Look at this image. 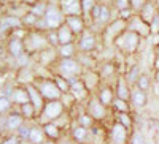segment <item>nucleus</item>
Masks as SVG:
<instances>
[{
	"mask_svg": "<svg viewBox=\"0 0 159 144\" xmlns=\"http://www.w3.org/2000/svg\"><path fill=\"white\" fill-rule=\"evenodd\" d=\"M143 38L130 30H126L121 36L115 41V49L121 57L127 59V57H134L139 54V51L142 48Z\"/></svg>",
	"mask_w": 159,
	"mask_h": 144,
	"instance_id": "f257e3e1",
	"label": "nucleus"
},
{
	"mask_svg": "<svg viewBox=\"0 0 159 144\" xmlns=\"http://www.w3.org/2000/svg\"><path fill=\"white\" fill-rule=\"evenodd\" d=\"M116 16V11L111 8V5L107 3H97V6L94 8L91 15V21H89V29H92L96 33H102L103 29L115 19Z\"/></svg>",
	"mask_w": 159,
	"mask_h": 144,
	"instance_id": "f03ea898",
	"label": "nucleus"
},
{
	"mask_svg": "<svg viewBox=\"0 0 159 144\" xmlns=\"http://www.w3.org/2000/svg\"><path fill=\"white\" fill-rule=\"evenodd\" d=\"M84 68L81 67V63L76 60V57L73 59H59L56 62V65L52 67V74L61 76L67 81H73L81 78Z\"/></svg>",
	"mask_w": 159,
	"mask_h": 144,
	"instance_id": "7ed1b4c3",
	"label": "nucleus"
},
{
	"mask_svg": "<svg viewBox=\"0 0 159 144\" xmlns=\"http://www.w3.org/2000/svg\"><path fill=\"white\" fill-rule=\"evenodd\" d=\"M84 109L88 111V114L92 117V119L96 121V124H107L113 117V111L105 106V104L97 98L96 94H92L88 98V101L84 104Z\"/></svg>",
	"mask_w": 159,
	"mask_h": 144,
	"instance_id": "20e7f679",
	"label": "nucleus"
},
{
	"mask_svg": "<svg viewBox=\"0 0 159 144\" xmlns=\"http://www.w3.org/2000/svg\"><path fill=\"white\" fill-rule=\"evenodd\" d=\"M24 48H25V54L30 56L32 59L38 56L42 51L49 48V41L46 32H40V30H29L27 36L24 38Z\"/></svg>",
	"mask_w": 159,
	"mask_h": 144,
	"instance_id": "39448f33",
	"label": "nucleus"
},
{
	"mask_svg": "<svg viewBox=\"0 0 159 144\" xmlns=\"http://www.w3.org/2000/svg\"><path fill=\"white\" fill-rule=\"evenodd\" d=\"M126 30H127V21H124V19H121V18H115V19L107 25V27L103 29V32L100 33L102 46H105V48L115 46V41H116Z\"/></svg>",
	"mask_w": 159,
	"mask_h": 144,
	"instance_id": "423d86ee",
	"label": "nucleus"
},
{
	"mask_svg": "<svg viewBox=\"0 0 159 144\" xmlns=\"http://www.w3.org/2000/svg\"><path fill=\"white\" fill-rule=\"evenodd\" d=\"M75 44L78 49V54H96L102 44L100 35L96 33L92 29H86L80 36H76Z\"/></svg>",
	"mask_w": 159,
	"mask_h": 144,
	"instance_id": "0eeeda50",
	"label": "nucleus"
},
{
	"mask_svg": "<svg viewBox=\"0 0 159 144\" xmlns=\"http://www.w3.org/2000/svg\"><path fill=\"white\" fill-rule=\"evenodd\" d=\"M43 21L46 24V29L49 30H57L61 25L65 24V15L62 13V8L59 5V2L49 0L48 2V10L43 16Z\"/></svg>",
	"mask_w": 159,
	"mask_h": 144,
	"instance_id": "6e6552de",
	"label": "nucleus"
},
{
	"mask_svg": "<svg viewBox=\"0 0 159 144\" xmlns=\"http://www.w3.org/2000/svg\"><path fill=\"white\" fill-rule=\"evenodd\" d=\"M34 86L38 89V92L42 94V97L46 101H54V100H61L62 92L59 90L54 76L52 78H37V81L34 83Z\"/></svg>",
	"mask_w": 159,
	"mask_h": 144,
	"instance_id": "1a4fd4ad",
	"label": "nucleus"
},
{
	"mask_svg": "<svg viewBox=\"0 0 159 144\" xmlns=\"http://www.w3.org/2000/svg\"><path fill=\"white\" fill-rule=\"evenodd\" d=\"M130 133V130L111 119L107 124V144H129Z\"/></svg>",
	"mask_w": 159,
	"mask_h": 144,
	"instance_id": "9d476101",
	"label": "nucleus"
},
{
	"mask_svg": "<svg viewBox=\"0 0 159 144\" xmlns=\"http://www.w3.org/2000/svg\"><path fill=\"white\" fill-rule=\"evenodd\" d=\"M65 112V108L61 100H54V101H46L45 108L42 109V112H40L37 122L38 124H51V122H56L59 117Z\"/></svg>",
	"mask_w": 159,
	"mask_h": 144,
	"instance_id": "9b49d317",
	"label": "nucleus"
},
{
	"mask_svg": "<svg viewBox=\"0 0 159 144\" xmlns=\"http://www.w3.org/2000/svg\"><path fill=\"white\" fill-rule=\"evenodd\" d=\"M25 124V119L19 114L18 108H15L13 111H10L5 116H0V127H2L3 135H13Z\"/></svg>",
	"mask_w": 159,
	"mask_h": 144,
	"instance_id": "f8f14e48",
	"label": "nucleus"
},
{
	"mask_svg": "<svg viewBox=\"0 0 159 144\" xmlns=\"http://www.w3.org/2000/svg\"><path fill=\"white\" fill-rule=\"evenodd\" d=\"M119 62L118 60H103V62H99V65H97V71H99V74H100V79H102V83H105V84H115V81H116V78L121 74V71H119Z\"/></svg>",
	"mask_w": 159,
	"mask_h": 144,
	"instance_id": "ddd939ff",
	"label": "nucleus"
},
{
	"mask_svg": "<svg viewBox=\"0 0 159 144\" xmlns=\"http://www.w3.org/2000/svg\"><path fill=\"white\" fill-rule=\"evenodd\" d=\"M35 63L34 65H38V67H42V68H48L52 71V67L56 65V62L59 60V54H57V48H46L45 51H42L38 56H35L32 59Z\"/></svg>",
	"mask_w": 159,
	"mask_h": 144,
	"instance_id": "4468645a",
	"label": "nucleus"
},
{
	"mask_svg": "<svg viewBox=\"0 0 159 144\" xmlns=\"http://www.w3.org/2000/svg\"><path fill=\"white\" fill-rule=\"evenodd\" d=\"M127 30L134 32L137 35H140L143 40H147V38L151 36V29H150V24L145 21L140 15H135L132 16L129 21H127Z\"/></svg>",
	"mask_w": 159,
	"mask_h": 144,
	"instance_id": "2eb2a0df",
	"label": "nucleus"
},
{
	"mask_svg": "<svg viewBox=\"0 0 159 144\" xmlns=\"http://www.w3.org/2000/svg\"><path fill=\"white\" fill-rule=\"evenodd\" d=\"M7 97L10 98V101L13 103L15 108H19L22 104L29 103V92H27V87L25 86H19V84H15L11 87V90L7 94Z\"/></svg>",
	"mask_w": 159,
	"mask_h": 144,
	"instance_id": "dca6fc26",
	"label": "nucleus"
},
{
	"mask_svg": "<svg viewBox=\"0 0 159 144\" xmlns=\"http://www.w3.org/2000/svg\"><path fill=\"white\" fill-rule=\"evenodd\" d=\"M70 94L73 95V98L76 100V103H78V104H83V106L86 104L88 98L92 95V94H89V90H88L86 86L83 84L81 78L70 81Z\"/></svg>",
	"mask_w": 159,
	"mask_h": 144,
	"instance_id": "f3484780",
	"label": "nucleus"
},
{
	"mask_svg": "<svg viewBox=\"0 0 159 144\" xmlns=\"http://www.w3.org/2000/svg\"><path fill=\"white\" fill-rule=\"evenodd\" d=\"M130 106L134 111H140V109H145L148 106V92L139 89L137 86L132 87V92H130Z\"/></svg>",
	"mask_w": 159,
	"mask_h": 144,
	"instance_id": "a211bd4d",
	"label": "nucleus"
},
{
	"mask_svg": "<svg viewBox=\"0 0 159 144\" xmlns=\"http://www.w3.org/2000/svg\"><path fill=\"white\" fill-rule=\"evenodd\" d=\"M81 81L89 90V94H96L97 89L102 86V79L97 70H84L81 74Z\"/></svg>",
	"mask_w": 159,
	"mask_h": 144,
	"instance_id": "6ab92c4d",
	"label": "nucleus"
},
{
	"mask_svg": "<svg viewBox=\"0 0 159 144\" xmlns=\"http://www.w3.org/2000/svg\"><path fill=\"white\" fill-rule=\"evenodd\" d=\"M37 81V73L34 65H29V67H22L18 68L16 76H15V83L19 86H30Z\"/></svg>",
	"mask_w": 159,
	"mask_h": 144,
	"instance_id": "aec40b11",
	"label": "nucleus"
},
{
	"mask_svg": "<svg viewBox=\"0 0 159 144\" xmlns=\"http://www.w3.org/2000/svg\"><path fill=\"white\" fill-rule=\"evenodd\" d=\"M7 54L10 59L18 60L19 57L25 56V48H24V40H18V38L7 36Z\"/></svg>",
	"mask_w": 159,
	"mask_h": 144,
	"instance_id": "412c9836",
	"label": "nucleus"
},
{
	"mask_svg": "<svg viewBox=\"0 0 159 144\" xmlns=\"http://www.w3.org/2000/svg\"><path fill=\"white\" fill-rule=\"evenodd\" d=\"M113 89H115L116 98H121V100H127V101H129L130 92H132V86L127 83L126 76H124L123 73L116 78V81H115V84H113Z\"/></svg>",
	"mask_w": 159,
	"mask_h": 144,
	"instance_id": "4be33fe9",
	"label": "nucleus"
},
{
	"mask_svg": "<svg viewBox=\"0 0 159 144\" xmlns=\"http://www.w3.org/2000/svg\"><path fill=\"white\" fill-rule=\"evenodd\" d=\"M19 27H24L22 25V19L18 18V16H13V15H3L0 16V33H10L15 29H19Z\"/></svg>",
	"mask_w": 159,
	"mask_h": 144,
	"instance_id": "5701e85b",
	"label": "nucleus"
},
{
	"mask_svg": "<svg viewBox=\"0 0 159 144\" xmlns=\"http://www.w3.org/2000/svg\"><path fill=\"white\" fill-rule=\"evenodd\" d=\"M59 5L62 8V13L65 15V18H69V16H83L81 0H61Z\"/></svg>",
	"mask_w": 159,
	"mask_h": 144,
	"instance_id": "b1692460",
	"label": "nucleus"
},
{
	"mask_svg": "<svg viewBox=\"0 0 159 144\" xmlns=\"http://www.w3.org/2000/svg\"><path fill=\"white\" fill-rule=\"evenodd\" d=\"M96 95H97V98L105 104V106L111 109V104H113V101H115V98H116V95H115V89H113L111 84H105V83H102V86L97 89Z\"/></svg>",
	"mask_w": 159,
	"mask_h": 144,
	"instance_id": "393cba45",
	"label": "nucleus"
},
{
	"mask_svg": "<svg viewBox=\"0 0 159 144\" xmlns=\"http://www.w3.org/2000/svg\"><path fill=\"white\" fill-rule=\"evenodd\" d=\"M70 138L75 142H81V144H91V128L81 127V125H72L70 132H69Z\"/></svg>",
	"mask_w": 159,
	"mask_h": 144,
	"instance_id": "a878e982",
	"label": "nucleus"
},
{
	"mask_svg": "<svg viewBox=\"0 0 159 144\" xmlns=\"http://www.w3.org/2000/svg\"><path fill=\"white\" fill-rule=\"evenodd\" d=\"M65 24L69 25L70 30L76 36H80L86 29H89L88 27V22H86V19L83 16H69V18H65Z\"/></svg>",
	"mask_w": 159,
	"mask_h": 144,
	"instance_id": "bb28decb",
	"label": "nucleus"
},
{
	"mask_svg": "<svg viewBox=\"0 0 159 144\" xmlns=\"http://www.w3.org/2000/svg\"><path fill=\"white\" fill-rule=\"evenodd\" d=\"M25 87H27V92H29V100H30V103L35 106V109H37V112H38V116H40V112H42V109L45 108V104H46V100L42 97V94L38 92V89H37L34 84L25 86Z\"/></svg>",
	"mask_w": 159,
	"mask_h": 144,
	"instance_id": "cd10ccee",
	"label": "nucleus"
},
{
	"mask_svg": "<svg viewBox=\"0 0 159 144\" xmlns=\"http://www.w3.org/2000/svg\"><path fill=\"white\" fill-rule=\"evenodd\" d=\"M46 135H45V130H43V125L38 124V122H32L30 125V133H29V142L32 144H43L46 141Z\"/></svg>",
	"mask_w": 159,
	"mask_h": 144,
	"instance_id": "c85d7f7f",
	"label": "nucleus"
},
{
	"mask_svg": "<svg viewBox=\"0 0 159 144\" xmlns=\"http://www.w3.org/2000/svg\"><path fill=\"white\" fill-rule=\"evenodd\" d=\"M113 121L119 122L123 127H126L127 130H135V117L134 112H113Z\"/></svg>",
	"mask_w": 159,
	"mask_h": 144,
	"instance_id": "c756f323",
	"label": "nucleus"
},
{
	"mask_svg": "<svg viewBox=\"0 0 159 144\" xmlns=\"http://www.w3.org/2000/svg\"><path fill=\"white\" fill-rule=\"evenodd\" d=\"M139 15L145 19V21H147L148 24L159 15V5L154 2V0H148V2H147V5H145L143 8H142V11L139 13Z\"/></svg>",
	"mask_w": 159,
	"mask_h": 144,
	"instance_id": "7c9ffc66",
	"label": "nucleus"
},
{
	"mask_svg": "<svg viewBox=\"0 0 159 144\" xmlns=\"http://www.w3.org/2000/svg\"><path fill=\"white\" fill-rule=\"evenodd\" d=\"M56 32H57V38H59V46L61 44H70V43L76 41V35L70 30V27L67 24L61 25Z\"/></svg>",
	"mask_w": 159,
	"mask_h": 144,
	"instance_id": "2f4dec72",
	"label": "nucleus"
},
{
	"mask_svg": "<svg viewBox=\"0 0 159 144\" xmlns=\"http://www.w3.org/2000/svg\"><path fill=\"white\" fill-rule=\"evenodd\" d=\"M18 111H19V114L25 119V122H37V119H38V112H37L35 106H34L30 101L25 103V104H22V106H19Z\"/></svg>",
	"mask_w": 159,
	"mask_h": 144,
	"instance_id": "473e14b6",
	"label": "nucleus"
},
{
	"mask_svg": "<svg viewBox=\"0 0 159 144\" xmlns=\"http://www.w3.org/2000/svg\"><path fill=\"white\" fill-rule=\"evenodd\" d=\"M76 60L84 70H96L99 65V60L94 54H76Z\"/></svg>",
	"mask_w": 159,
	"mask_h": 144,
	"instance_id": "72a5a7b5",
	"label": "nucleus"
},
{
	"mask_svg": "<svg viewBox=\"0 0 159 144\" xmlns=\"http://www.w3.org/2000/svg\"><path fill=\"white\" fill-rule=\"evenodd\" d=\"M43 130H45V135L48 139H52V141H59L65 133L62 132V130L54 124V122H51V124H45L43 125Z\"/></svg>",
	"mask_w": 159,
	"mask_h": 144,
	"instance_id": "f704fd0d",
	"label": "nucleus"
},
{
	"mask_svg": "<svg viewBox=\"0 0 159 144\" xmlns=\"http://www.w3.org/2000/svg\"><path fill=\"white\" fill-rule=\"evenodd\" d=\"M57 54H59V59H73V57H76V54H78L76 44L70 43V44L57 46Z\"/></svg>",
	"mask_w": 159,
	"mask_h": 144,
	"instance_id": "c9c22d12",
	"label": "nucleus"
},
{
	"mask_svg": "<svg viewBox=\"0 0 159 144\" xmlns=\"http://www.w3.org/2000/svg\"><path fill=\"white\" fill-rule=\"evenodd\" d=\"M135 86H137L139 89L145 90V92L151 90V87H153V73H150V71H142V74H140V78H139V81H137Z\"/></svg>",
	"mask_w": 159,
	"mask_h": 144,
	"instance_id": "e433bc0d",
	"label": "nucleus"
},
{
	"mask_svg": "<svg viewBox=\"0 0 159 144\" xmlns=\"http://www.w3.org/2000/svg\"><path fill=\"white\" fill-rule=\"evenodd\" d=\"M48 2H49V0H40V2H37L34 6L27 8V11L32 13L34 16H37L38 19H42V18L45 16L46 10H48Z\"/></svg>",
	"mask_w": 159,
	"mask_h": 144,
	"instance_id": "4c0bfd02",
	"label": "nucleus"
},
{
	"mask_svg": "<svg viewBox=\"0 0 159 144\" xmlns=\"http://www.w3.org/2000/svg\"><path fill=\"white\" fill-rule=\"evenodd\" d=\"M111 111L113 112H132L134 109H132V106H130V101L121 100V98H115V101L111 104Z\"/></svg>",
	"mask_w": 159,
	"mask_h": 144,
	"instance_id": "58836bf2",
	"label": "nucleus"
},
{
	"mask_svg": "<svg viewBox=\"0 0 159 144\" xmlns=\"http://www.w3.org/2000/svg\"><path fill=\"white\" fill-rule=\"evenodd\" d=\"M81 5H83V18L88 22V27H89V21H91V15L94 8L97 6V0H81Z\"/></svg>",
	"mask_w": 159,
	"mask_h": 144,
	"instance_id": "ea45409f",
	"label": "nucleus"
},
{
	"mask_svg": "<svg viewBox=\"0 0 159 144\" xmlns=\"http://www.w3.org/2000/svg\"><path fill=\"white\" fill-rule=\"evenodd\" d=\"M61 101H62V104H64L65 111H69V112H72V111H73V109L78 106L76 100L73 98V95H72L70 92H67V94H62V97H61Z\"/></svg>",
	"mask_w": 159,
	"mask_h": 144,
	"instance_id": "a19ab883",
	"label": "nucleus"
},
{
	"mask_svg": "<svg viewBox=\"0 0 159 144\" xmlns=\"http://www.w3.org/2000/svg\"><path fill=\"white\" fill-rule=\"evenodd\" d=\"M22 19V25L25 29H29V30H34L35 29V25H37V22H38V18L37 16H34L32 13H25V15L21 18Z\"/></svg>",
	"mask_w": 159,
	"mask_h": 144,
	"instance_id": "79ce46f5",
	"label": "nucleus"
},
{
	"mask_svg": "<svg viewBox=\"0 0 159 144\" xmlns=\"http://www.w3.org/2000/svg\"><path fill=\"white\" fill-rule=\"evenodd\" d=\"M13 109H15V106H13V103L10 101V98L7 95H0V116H5Z\"/></svg>",
	"mask_w": 159,
	"mask_h": 144,
	"instance_id": "37998d69",
	"label": "nucleus"
},
{
	"mask_svg": "<svg viewBox=\"0 0 159 144\" xmlns=\"http://www.w3.org/2000/svg\"><path fill=\"white\" fill-rule=\"evenodd\" d=\"M129 144H147V138H145V135L142 132H139V130H132Z\"/></svg>",
	"mask_w": 159,
	"mask_h": 144,
	"instance_id": "c03bdc74",
	"label": "nucleus"
},
{
	"mask_svg": "<svg viewBox=\"0 0 159 144\" xmlns=\"http://www.w3.org/2000/svg\"><path fill=\"white\" fill-rule=\"evenodd\" d=\"M54 81H56V84H57V87H59V90L62 94L70 92V81L64 79V78H61V76H56V74H54Z\"/></svg>",
	"mask_w": 159,
	"mask_h": 144,
	"instance_id": "a18cd8bd",
	"label": "nucleus"
},
{
	"mask_svg": "<svg viewBox=\"0 0 159 144\" xmlns=\"http://www.w3.org/2000/svg\"><path fill=\"white\" fill-rule=\"evenodd\" d=\"M111 8L116 13L123 11V10H129L130 8V2L129 0H111Z\"/></svg>",
	"mask_w": 159,
	"mask_h": 144,
	"instance_id": "49530a36",
	"label": "nucleus"
},
{
	"mask_svg": "<svg viewBox=\"0 0 159 144\" xmlns=\"http://www.w3.org/2000/svg\"><path fill=\"white\" fill-rule=\"evenodd\" d=\"M0 144H22V139L16 133H13V135H3L2 139H0Z\"/></svg>",
	"mask_w": 159,
	"mask_h": 144,
	"instance_id": "de8ad7c7",
	"label": "nucleus"
},
{
	"mask_svg": "<svg viewBox=\"0 0 159 144\" xmlns=\"http://www.w3.org/2000/svg\"><path fill=\"white\" fill-rule=\"evenodd\" d=\"M30 125H32V122H25L18 132H16V135L22 139V141H27L29 139V133H30Z\"/></svg>",
	"mask_w": 159,
	"mask_h": 144,
	"instance_id": "09e8293b",
	"label": "nucleus"
},
{
	"mask_svg": "<svg viewBox=\"0 0 159 144\" xmlns=\"http://www.w3.org/2000/svg\"><path fill=\"white\" fill-rule=\"evenodd\" d=\"M27 33H29V29H25V27H19V29H15L13 32H10L7 36L18 38V40H24V38L27 36Z\"/></svg>",
	"mask_w": 159,
	"mask_h": 144,
	"instance_id": "8fccbe9b",
	"label": "nucleus"
},
{
	"mask_svg": "<svg viewBox=\"0 0 159 144\" xmlns=\"http://www.w3.org/2000/svg\"><path fill=\"white\" fill-rule=\"evenodd\" d=\"M46 36H48L49 46H52V48H57V46H59V38H57V32H56V30L46 32Z\"/></svg>",
	"mask_w": 159,
	"mask_h": 144,
	"instance_id": "3c124183",
	"label": "nucleus"
},
{
	"mask_svg": "<svg viewBox=\"0 0 159 144\" xmlns=\"http://www.w3.org/2000/svg\"><path fill=\"white\" fill-rule=\"evenodd\" d=\"M129 2H130V8L134 10V13H137V15H139V13L142 11V8L147 5L148 0H129Z\"/></svg>",
	"mask_w": 159,
	"mask_h": 144,
	"instance_id": "603ef678",
	"label": "nucleus"
},
{
	"mask_svg": "<svg viewBox=\"0 0 159 144\" xmlns=\"http://www.w3.org/2000/svg\"><path fill=\"white\" fill-rule=\"evenodd\" d=\"M150 29H151V36L159 33V15L150 22Z\"/></svg>",
	"mask_w": 159,
	"mask_h": 144,
	"instance_id": "864d4df0",
	"label": "nucleus"
},
{
	"mask_svg": "<svg viewBox=\"0 0 159 144\" xmlns=\"http://www.w3.org/2000/svg\"><path fill=\"white\" fill-rule=\"evenodd\" d=\"M57 144H75V141L70 138V135H69V133H65V135L57 141Z\"/></svg>",
	"mask_w": 159,
	"mask_h": 144,
	"instance_id": "5fc2aeb1",
	"label": "nucleus"
},
{
	"mask_svg": "<svg viewBox=\"0 0 159 144\" xmlns=\"http://www.w3.org/2000/svg\"><path fill=\"white\" fill-rule=\"evenodd\" d=\"M37 2H40V0H21V5L25 6V8H30V6H34Z\"/></svg>",
	"mask_w": 159,
	"mask_h": 144,
	"instance_id": "6e6d98bb",
	"label": "nucleus"
},
{
	"mask_svg": "<svg viewBox=\"0 0 159 144\" xmlns=\"http://www.w3.org/2000/svg\"><path fill=\"white\" fill-rule=\"evenodd\" d=\"M153 43H154V44H159V33L153 36Z\"/></svg>",
	"mask_w": 159,
	"mask_h": 144,
	"instance_id": "4d7b16f0",
	"label": "nucleus"
},
{
	"mask_svg": "<svg viewBox=\"0 0 159 144\" xmlns=\"http://www.w3.org/2000/svg\"><path fill=\"white\" fill-rule=\"evenodd\" d=\"M97 3H107V5H111V0H97Z\"/></svg>",
	"mask_w": 159,
	"mask_h": 144,
	"instance_id": "13d9d810",
	"label": "nucleus"
},
{
	"mask_svg": "<svg viewBox=\"0 0 159 144\" xmlns=\"http://www.w3.org/2000/svg\"><path fill=\"white\" fill-rule=\"evenodd\" d=\"M153 49H154V54H156V56H159V44H154V46H153Z\"/></svg>",
	"mask_w": 159,
	"mask_h": 144,
	"instance_id": "bf43d9fd",
	"label": "nucleus"
},
{
	"mask_svg": "<svg viewBox=\"0 0 159 144\" xmlns=\"http://www.w3.org/2000/svg\"><path fill=\"white\" fill-rule=\"evenodd\" d=\"M43 144H57V141H52V139H46Z\"/></svg>",
	"mask_w": 159,
	"mask_h": 144,
	"instance_id": "052dcab7",
	"label": "nucleus"
},
{
	"mask_svg": "<svg viewBox=\"0 0 159 144\" xmlns=\"http://www.w3.org/2000/svg\"><path fill=\"white\" fill-rule=\"evenodd\" d=\"M2 136H3V132H2V127H0V139H2Z\"/></svg>",
	"mask_w": 159,
	"mask_h": 144,
	"instance_id": "680f3d73",
	"label": "nucleus"
},
{
	"mask_svg": "<svg viewBox=\"0 0 159 144\" xmlns=\"http://www.w3.org/2000/svg\"><path fill=\"white\" fill-rule=\"evenodd\" d=\"M22 144H32V142H29V141H22Z\"/></svg>",
	"mask_w": 159,
	"mask_h": 144,
	"instance_id": "e2e57ef3",
	"label": "nucleus"
},
{
	"mask_svg": "<svg viewBox=\"0 0 159 144\" xmlns=\"http://www.w3.org/2000/svg\"><path fill=\"white\" fill-rule=\"evenodd\" d=\"M0 2H8V0H0Z\"/></svg>",
	"mask_w": 159,
	"mask_h": 144,
	"instance_id": "0e129e2a",
	"label": "nucleus"
},
{
	"mask_svg": "<svg viewBox=\"0 0 159 144\" xmlns=\"http://www.w3.org/2000/svg\"><path fill=\"white\" fill-rule=\"evenodd\" d=\"M156 144H159V139H157V141H156Z\"/></svg>",
	"mask_w": 159,
	"mask_h": 144,
	"instance_id": "69168bd1",
	"label": "nucleus"
},
{
	"mask_svg": "<svg viewBox=\"0 0 159 144\" xmlns=\"http://www.w3.org/2000/svg\"><path fill=\"white\" fill-rule=\"evenodd\" d=\"M54 2H61V0H54Z\"/></svg>",
	"mask_w": 159,
	"mask_h": 144,
	"instance_id": "338daca9",
	"label": "nucleus"
},
{
	"mask_svg": "<svg viewBox=\"0 0 159 144\" xmlns=\"http://www.w3.org/2000/svg\"><path fill=\"white\" fill-rule=\"evenodd\" d=\"M75 144H81V142H75Z\"/></svg>",
	"mask_w": 159,
	"mask_h": 144,
	"instance_id": "774afa93",
	"label": "nucleus"
}]
</instances>
